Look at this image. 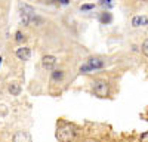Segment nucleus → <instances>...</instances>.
I'll use <instances>...</instances> for the list:
<instances>
[{
	"mask_svg": "<svg viewBox=\"0 0 148 142\" xmlns=\"http://www.w3.org/2000/svg\"><path fill=\"white\" fill-rule=\"evenodd\" d=\"M77 136V132L73 126L67 124V126H61L56 130V139L59 142H73Z\"/></svg>",
	"mask_w": 148,
	"mask_h": 142,
	"instance_id": "nucleus-1",
	"label": "nucleus"
},
{
	"mask_svg": "<svg viewBox=\"0 0 148 142\" xmlns=\"http://www.w3.org/2000/svg\"><path fill=\"white\" fill-rule=\"evenodd\" d=\"M102 67H104V61H102V59L98 58V56H92V58L88 59V62L80 68V71H82V73H89V71L101 70Z\"/></svg>",
	"mask_w": 148,
	"mask_h": 142,
	"instance_id": "nucleus-2",
	"label": "nucleus"
},
{
	"mask_svg": "<svg viewBox=\"0 0 148 142\" xmlns=\"http://www.w3.org/2000/svg\"><path fill=\"white\" fill-rule=\"evenodd\" d=\"M93 90L96 95H101V96H104V95L108 93V85L107 83H104V80H96L95 85H93Z\"/></svg>",
	"mask_w": 148,
	"mask_h": 142,
	"instance_id": "nucleus-3",
	"label": "nucleus"
},
{
	"mask_svg": "<svg viewBox=\"0 0 148 142\" xmlns=\"http://www.w3.org/2000/svg\"><path fill=\"white\" fill-rule=\"evenodd\" d=\"M43 65H45V68H49V70H52L53 67H55V64H56V58L55 56H52V55H46V56H43Z\"/></svg>",
	"mask_w": 148,
	"mask_h": 142,
	"instance_id": "nucleus-4",
	"label": "nucleus"
},
{
	"mask_svg": "<svg viewBox=\"0 0 148 142\" xmlns=\"http://www.w3.org/2000/svg\"><path fill=\"white\" fill-rule=\"evenodd\" d=\"M132 25H133V27H144V25H148V18H147V16H142V15L135 16V18L132 19Z\"/></svg>",
	"mask_w": 148,
	"mask_h": 142,
	"instance_id": "nucleus-5",
	"label": "nucleus"
},
{
	"mask_svg": "<svg viewBox=\"0 0 148 142\" xmlns=\"http://www.w3.org/2000/svg\"><path fill=\"white\" fill-rule=\"evenodd\" d=\"M30 55H31V51L28 49V47H19V49L16 51V56L19 58V59H28L30 58Z\"/></svg>",
	"mask_w": 148,
	"mask_h": 142,
	"instance_id": "nucleus-6",
	"label": "nucleus"
},
{
	"mask_svg": "<svg viewBox=\"0 0 148 142\" xmlns=\"http://www.w3.org/2000/svg\"><path fill=\"white\" fill-rule=\"evenodd\" d=\"M14 142H30V135L25 132H18L14 136Z\"/></svg>",
	"mask_w": 148,
	"mask_h": 142,
	"instance_id": "nucleus-7",
	"label": "nucleus"
},
{
	"mask_svg": "<svg viewBox=\"0 0 148 142\" xmlns=\"http://www.w3.org/2000/svg\"><path fill=\"white\" fill-rule=\"evenodd\" d=\"M99 21L102 24H110L111 21H113V15H111L110 12H102L101 16H99Z\"/></svg>",
	"mask_w": 148,
	"mask_h": 142,
	"instance_id": "nucleus-8",
	"label": "nucleus"
},
{
	"mask_svg": "<svg viewBox=\"0 0 148 142\" xmlns=\"http://www.w3.org/2000/svg\"><path fill=\"white\" fill-rule=\"evenodd\" d=\"M9 92L12 93V95H19L21 93V86H18V85H15V83H12V85H9Z\"/></svg>",
	"mask_w": 148,
	"mask_h": 142,
	"instance_id": "nucleus-9",
	"label": "nucleus"
},
{
	"mask_svg": "<svg viewBox=\"0 0 148 142\" xmlns=\"http://www.w3.org/2000/svg\"><path fill=\"white\" fill-rule=\"evenodd\" d=\"M64 79V73H62V71H53V73H52V80L53 81H61V80H62Z\"/></svg>",
	"mask_w": 148,
	"mask_h": 142,
	"instance_id": "nucleus-10",
	"label": "nucleus"
},
{
	"mask_svg": "<svg viewBox=\"0 0 148 142\" xmlns=\"http://www.w3.org/2000/svg\"><path fill=\"white\" fill-rule=\"evenodd\" d=\"M142 53L148 58V37L144 40V43H142Z\"/></svg>",
	"mask_w": 148,
	"mask_h": 142,
	"instance_id": "nucleus-11",
	"label": "nucleus"
},
{
	"mask_svg": "<svg viewBox=\"0 0 148 142\" xmlns=\"http://www.w3.org/2000/svg\"><path fill=\"white\" fill-rule=\"evenodd\" d=\"M15 40H16L18 43H22V42H25V37H24V34H22L21 31H18L16 36H15Z\"/></svg>",
	"mask_w": 148,
	"mask_h": 142,
	"instance_id": "nucleus-12",
	"label": "nucleus"
},
{
	"mask_svg": "<svg viewBox=\"0 0 148 142\" xmlns=\"http://www.w3.org/2000/svg\"><path fill=\"white\" fill-rule=\"evenodd\" d=\"M101 5H102V6H107V8H111V6H113L111 0H101Z\"/></svg>",
	"mask_w": 148,
	"mask_h": 142,
	"instance_id": "nucleus-13",
	"label": "nucleus"
},
{
	"mask_svg": "<svg viewBox=\"0 0 148 142\" xmlns=\"http://www.w3.org/2000/svg\"><path fill=\"white\" fill-rule=\"evenodd\" d=\"M93 8H95V5H83L82 6V10H90Z\"/></svg>",
	"mask_w": 148,
	"mask_h": 142,
	"instance_id": "nucleus-14",
	"label": "nucleus"
},
{
	"mask_svg": "<svg viewBox=\"0 0 148 142\" xmlns=\"http://www.w3.org/2000/svg\"><path fill=\"white\" fill-rule=\"evenodd\" d=\"M141 142H148V132L141 135Z\"/></svg>",
	"mask_w": 148,
	"mask_h": 142,
	"instance_id": "nucleus-15",
	"label": "nucleus"
},
{
	"mask_svg": "<svg viewBox=\"0 0 148 142\" xmlns=\"http://www.w3.org/2000/svg\"><path fill=\"white\" fill-rule=\"evenodd\" d=\"M59 2L62 3V5H68V3H70V0H59Z\"/></svg>",
	"mask_w": 148,
	"mask_h": 142,
	"instance_id": "nucleus-16",
	"label": "nucleus"
},
{
	"mask_svg": "<svg viewBox=\"0 0 148 142\" xmlns=\"http://www.w3.org/2000/svg\"><path fill=\"white\" fill-rule=\"evenodd\" d=\"M88 142H92V141H88Z\"/></svg>",
	"mask_w": 148,
	"mask_h": 142,
	"instance_id": "nucleus-17",
	"label": "nucleus"
}]
</instances>
